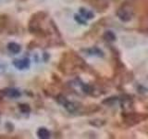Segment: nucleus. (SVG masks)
Wrapping results in <instances>:
<instances>
[{"label":"nucleus","mask_w":148,"mask_h":139,"mask_svg":"<svg viewBox=\"0 0 148 139\" xmlns=\"http://www.w3.org/2000/svg\"><path fill=\"white\" fill-rule=\"evenodd\" d=\"M45 18V14L44 12H36L32 16L31 20L29 21V31L31 34H35L36 36H44L45 35V32L42 28V23Z\"/></svg>","instance_id":"f257e3e1"},{"label":"nucleus","mask_w":148,"mask_h":139,"mask_svg":"<svg viewBox=\"0 0 148 139\" xmlns=\"http://www.w3.org/2000/svg\"><path fill=\"white\" fill-rule=\"evenodd\" d=\"M13 65L18 70H24L30 67V59L29 58H21V59H16L13 61Z\"/></svg>","instance_id":"f03ea898"},{"label":"nucleus","mask_w":148,"mask_h":139,"mask_svg":"<svg viewBox=\"0 0 148 139\" xmlns=\"http://www.w3.org/2000/svg\"><path fill=\"white\" fill-rule=\"evenodd\" d=\"M4 94L10 98H17V97L21 96V92L17 89H14V88H8L4 91Z\"/></svg>","instance_id":"7ed1b4c3"},{"label":"nucleus","mask_w":148,"mask_h":139,"mask_svg":"<svg viewBox=\"0 0 148 139\" xmlns=\"http://www.w3.org/2000/svg\"><path fill=\"white\" fill-rule=\"evenodd\" d=\"M8 49L9 50V52L13 54H18L21 52V46L18 44L15 43V42H10V43L8 44Z\"/></svg>","instance_id":"20e7f679"},{"label":"nucleus","mask_w":148,"mask_h":139,"mask_svg":"<svg viewBox=\"0 0 148 139\" xmlns=\"http://www.w3.org/2000/svg\"><path fill=\"white\" fill-rule=\"evenodd\" d=\"M37 136H38L39 138H42V139L49 138L50 137V132L46 128L41 127L38 129V131H37Z\"/></svg>","instance_id":"39448f33"},{"label":"nucleus","mask_w":148,"mask_h":139,"mask_svg":"<svg viewBox=\"0 0 148 139\" xmlns=\"http://www.w3.org/2000/svg\"><path fill=\"white\" fill-rule=\"evenodd\" d=\"M119 17L120 20H122L124 21H127L129 20H131V13H129L126 11V9H120L119 11Z\"/></svg>","instance_id":"423d86ee"},{"label":"nucleus","mask_w":148,"mask_h":139,"mask_svg":"<svg viewBox=\"0 0 148 139\" xmlns=\"http://www.w3.org/2000/svg\"><path fill=\"white\" fill-rule=\"evenodd\" d=\"M80 13L82 16V18H85V19H92L94 18V14H92V12L87 10V9H85V8H81Z\"/></svg>","instance_id":"0eeeda50"},{"label":"nucleus","mask_w":148,"mask_h":139,"mask_svg":"<svg viewBox=\"0 0 148 139\" xmlns=\"http://www.w3.org/2000/svg\"><path fill=\"white\" fill-rule=\"evenodd\" d=\"M18 109H20L21 113H29L31 111V108L28 104H20L18 105Z\"/></svg>","instance_id":"6e6552de"},{"label":"nucleus","mask_w":148,"mask_h":139,"mask_svg":"<svg viewBox=\"0 0 148 139\" xmlns=\"http://www.w3.org/2000/svg\"><path fill=\"white\" fill-rule=\"evenodd\" d=\"M104 37H105V39L106 40H108V41H114L116 39V36L115 34H113L112 32H110V31H108L106 32V34H104Z\"/></svg>","instance_id":"1a4fd4ad"},{"label":"nucleus","mask_w":148,"mask_h":139,"mask_svg":"<svg viewBox=\"0 0 148 139\" xmlns=\"http://www.w3.org/2000/svg\"><path fill=\"white\" fill-rule=\"evenodd\" d=\"M75 20L78 21V22H80V23H82V24H85V21H83V20H82L81 19V17L80 16H78V15H75Z\"/></svg>","instance_id":"9d476101"},{"label":"nucleus","mask_w":148,"mask_h":139,"mask_svg":"<svg viewBox=\"0 0 148 139\" xmlns=\"http://www.w3.org/2000/svg\"><path fill=\"white\" fill-rule=\"evenodd\" d=\"M3 96H4V93L0 91V102H1L2 98H3Z\"/></svg>","instance_id":"9b49d317"}]
</instances>
